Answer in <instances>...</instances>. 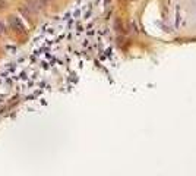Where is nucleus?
Returning <instances> with one entry per match:
<instances>
[{
	"mask_svg": "<svg viewBox=\"0 0 196 176\" xmlns=\"http://www.w3.org/2000/svg\"><path fill=\"white\" fill-rule=\"evenodd\" d=\"M27 3H28V8H29L31 11H38L40 6H41V3L37 2V0H27Z\"/></svg>",
	"mask_w": 196,
	"mask_h": 176,
	"instance_id": "f257e3e1",
	"label": "nucleus"
},
{
	"mask_svg": "<svg viewBox=\"0 0 196 176\" xmlns=\"http://www.w3.org/2000/svg\"><path fill=\"white\" fill-rule=\"evenodd\" d=\"M5 5H6V3L3 2V0H0V9H5V8H6Z\"/></svg>",
	"mask_w": 196,
	"mask_h": 176,
	"instance_id": "f03ea898",
	"label": "nucleus"
}]
</instances>
